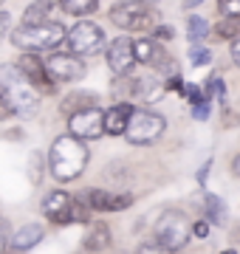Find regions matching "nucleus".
<instances>
[{"mask_svg":"<svg viewBox=\"0 0 240 254\" xmlns=\"http://www.w3.org/2000/svg\"><path fill=\"white\" fill-rule=\"evenodd\" d=\"M201 3H203V0H184V9H186V11H192L195 6H201Z\"/></svg>","mask_w":240,"mask_h":254,"instance_id":"nucleus-39","label":"nucleus"},{"mask_svg":"<svg viewBox=\"0 0 240 254\" xmlns=\"http://www.w3.org/2000/svg\"><path fill=\"white\" fill-rule=\"evenodd\" d=\"M209 167H212V161H206L201 170H198V184H201V187H206V178H209Z\"/></svg>","mask_w":240,"mask_h":254,"instance_id":"nucleus-37","label":"nucleus"},{"mask_svg":"<svg viewBox=\"0 0 240 254\" xmlns=\"http://www.w3.org/2000/svg\"><path fill=\"white\" fill-rule=\"evenodd\" d=\"M133 195L130 192H113V200H111V212H121V209H130L133 206Z\"/></svg>","mask_w":240,"mask_h":254,"instance_id":"nucleus-29","label":"nucleus"},{"mask_svg":"<svg viewBox=\"0 0 240 254\" xmlns=\"http://www.w3.org/2000/svg\"><path fill=\"white\" fill-rule=\"evenodd\" d=\"M167 130V119L156 110H144V108H133V116L127 122V130H124V138L130 144L136 147H144V144H153L158 138L164 136Z\"/></svg>","mask_w":240,"mask_h":254,"instance_id":"nucleus-6","label":"nucleus"},{"mask_svg":"<svg viewBox=\"0 0 240 254\" xmlns=\"http://www.w3.org/2000/svg\"><path fill=\"white\" fill-rule=\"evenodd\" d=\"M68 130L74 136L85 138V141H96V138L105 136V113H102L99 105L93 108H85V110H76L68 116Z\"/></svg>","mask_w":240,"mask_h":254,"instance_id":"nucleus-12","label":"nucleus"},{"mask_svg":"<svg viewBox=\"0 0 240 254\" xmlns=\"http://www.w3.org/2000/svg\"><path fill=\"white\" fill-rule=\"evenodd\" d=\"M189 65L192 68H203V65H209L212 63V51L203 46V43H189Z\"/></svg>","mask_w":240,"mask_h":254,"instance_id":"nucleus-25","label":"nucleus"},{"mask_svg":"<svg viewBox=\"0 0 240 254\" xmlns=\"http://www.w3.org/2000/svg\"><path fill=\"white\" fill-rule=\"evenodd\" d=\"M48 76L57 82V85H65V82H79L85 76V63L82 57L71 54V51H51V57L46 60Z\"/></svg>","mask_w":240,"mask_h":254,"instance_id":"nucleus-10","label":"nucleus"},{"mask_svg":"<svg viewBox=\"0 0 240 254\" xmlns=\"http://www.w3.org/2000/svg\"><path fill=\"white\" fill-rule=\"evenodd\" d=\"M209 108H212V99L206 93H201L198 99H192V119L195 122H206L209 119Z\"/></svg>","mask_w":240,"mask_h":254,"instance_id":"nucleus-27","label":"nucleus"},{"mask_svg":"<svg viewBox=\"0 0 240 254\" xmlns=\"http://www.w3.org/2000/svg\"><path fill=\"white\" fill-rule=\"evenodd\" d=\"M232 170H235V175H238V178H240V155H238V158H235V161H232Z\"/></svg>","mask_w":240,"mask_h":254,"instance_id":"nucleus-40","label":"nucleus"},{"mask_svg":"<svg viewBox=\"0 0 240 254\" xmlns=\"http://www.w3.org/2000/svg\"><path fill=\"white\" fill-rule=\"evenodd\" d=\"M215 37L218 40H238L240 37V17H221L215 26Z\"/></svg>","mask_w":240,"mask_h":254,"instance_id":"nucleus-24","label":"nucleus"},{"mask_svg":"<svg viewBox=\"0 0 240 254\" xmlns=\"http://www.w3.org/2000/svg\"><path fill=\"white\" fill-rule=\"evenodd\" d=\"M136 254H170V252H167L164 246H158L156 240H147V243H141L136 249Z\"/></svg>","mask_w":240,"mask_h":254,"instance_id":"nucleus-32","label":"nucleus"},{"mask_svg":"<svg viewBox=\"0 0 240 254\" xmlns=\"http://www.w3.org/2000/svg\"><path fill=\"white\" fill-rule=\"evenodd\" d=\"M203 93L209 96V99H223V93H226V85H223V76L221 73H212L209 79L203 82Z\"/></svg>","mask_w":240,"mask_h":254,"instance_id":"nucleus-26","label":"nucleus"},{"mask_svg":"<svg viewBox=\"0 0 240 254\" xmlns=\"http://www.w3.org/2000/svg\"><path fill=\"white\" fill-rule=\"evenodd\" d=\"M108 246H111V229H108V223L105 220H93L85 240H82V249L88 254H96V252H105Z\"/></svg>","mask_w":240,"mask_h":254,"instance_id":"nucleus-17","label":"nucleus"},{"mask_svg":"<svg viewBox=\"0 0 240 254\" xmlns=\"http://www.w3.org/2000/svg\"><path fill=\"white\" fill-rule=\"evenodd\" d=\"M43 237H46V229L40 226V223H23L20 229H14L9 246L14 252H28V249H34Z\"/></svg>","mask_w":240,"mask_h":254,"instance_id":"nucleus-16","label":"nucleus"},{"mask_svg":"<svg viewBox=\"0 0 240 254\" xmlns=\"http://www.w3.org/2000/svg\"><path fill=\"white\" fill-rule=\"evenodd\" d=\"M65 34L68 28L60 23V20H46V23H20L17 28H11L9 43L20 51H31V54H51L65 43Z\"/></svg>","mask_w":240,"mask_h":254,"instance_id":"nucleus-2","label":"nucleus"},{"mask_svg":"<svg viewBox=\"0 0 240 254\" xmlns=\"http://www.w3.org/2000/svg\"><path fill=\"white\" fill-rule=\"evenodd\" d=\"M54 6H57V0H34V3L23 11V23H28V26H34V23H46L48 14L54 11Z\"/></svg>","mask_w":240,"mask_h":254,"instance_id":"nucleus-22","label":"nucleus"},{"mask_svg":"<svg viewBox=\"0 0 240 254\" xmlns=\"http://www.w3.org/2000/svg\"><path fill=\"white\" fill-rule=\"evenodd\" d=\"M150 34L156 37V40H161V43H167V40H173V37H176V28H173V26H164V23H158V26L153 28Z\"/></svg>","mask_w":240,"mask_h":254,"instance_id":"nucleus-31","label":"nucleus"},{"mask_svg":"<svg viewBox=\"0 0 240 254\" xmlns=\"http://www.w3.org/2000/svg\"><path fill=\"white\" fill-rule=\"evenodd\" d=\"M192 237V220L186 218L181 209H167L161 220L153 226V240L158 246H164L167 252H181Z\"/></svg>","mask_w":240,"mask_h":254,"instance_id":"nucleus-5","label":"nucleus"},{"mask_svg":"<svg viewBox=\"0 0 240 254\" xmlns=\"http://www.w3.org/2000/svg\"><path fill=\"white\" fill-rule=\"evenodd\" d=\"M11 116H14V110H11L9 99L3 96V91H0V122H3V119H11Z\"/></svg>","mask_w":240,"mask_h":254,"instance_id":"nucleus-34","label":"nucleus"},{"mask_svg":"<svg viewBox=\"0 0 240 254\" xmlns=\"http://www.w3.org/2000/svg\"><path fill=\"white\" fill-rule=\"evenodd\" d=\"M43 215L57 226H68L74 223V198L65 190H51L43 198Z\"/></svg>","mask_w":240,"mask_h":254,"instance_id":"nucleus-13","label":"nucleus"},{"mask_svg":"<svg viewBox=\"0 0 240 254\" xmlns=\"http://www.w3.org/2000/svg\"><path fill=\"white\" fill-rule=\"evenodd\" d=\"M105 60H108V68H111L113 76H130L139 65L136 63V51H133V40L127 34L113 37L105 46Z\"/></svg>","mask_w":240,"mask_h":254,"instance_id":"nucleus-9","label":"nucleus"},{"mask_svg":"<svg viewBox=\"0 0 240 254\" xmlns=\"http://www.w3.org/2000/svg\"><path fill=\"white\" fill-rule=\"evenodd\" d=\"M206 37H209V23H206V17L189 14V17H186V40H189V43H203Z\"/></svg>","mask_w":240,"mask_h":254,"instance_id":"nucleus-23","label":"nucleus"},{"mask_svg":"<svg viewBox=\"0 0 240 254\" xmlns=\"http://www.w3.org/2000/svg\"><path fill=\"white\" fill-rule=\"evenodd\" d=\"M57 6L71 17H88L99 9V0H57Z\"/></svg>","mask_w":240,"mask_h":254,"instance_id":"nucleus-21","label":"nucleus"},{"mask_svg":"<svg viewBox=\"0 0 240 254\" xmlns=\"http://www.w3.org/2000/svg\"><path fill=\"white\" fill-rule=\"evenodd\" d=\"M221 17H240V0H218Z\"/></svg>","mask_w":240,"mask_h":254,"instance_id":"nucleus-30","label":"nucleus"},{"mask_svg":"<svg viewBox=\"0 0 240 254\" xmlns=\"http://www.w3.org/2000/svg\"><path fill=\"white\" fill-rule=\"evenodd\" d=\"M6 246H9V237H6V229H3V220H0V254H6Z\"/></svg>","mask_w":240,"mask_h":254,"instance_id":"nucleus-38","label":"nucleus"},{"mask_svg":"<svg viewBox=\"0 0 240 254\" xmlns=\"http://www.w3.org/2000/svg\"><path fill=\"white\" fill-rule=\"evenodd\" d=\"M192 235L195 237H206L209 235V220H198V223H192Z\"/></svg>","mask_w":240,"mask_h":254,"instance_id":"nucleus-35","label":"nucleus"},{"mask_svg":"<svg viewBox=\"0 0 240 254\" xmlns=\"http://www.w3.org/2000/svg\"><path fill=\"white\" fill-rule=\"evenodd\" d=\"M167 85L158 79L156 73H150V76H136L133 82V99L136 102H158L164 96Z\"/></svg>","mask_w":240,"mask_h":254,"instance_id":"nucleus-15","label":"nucleus"},{"mask_svg":"<svg viewBox=\"0 0 240 254\" xmlns=\"http://www.w3.org/2000/svg\"><path fill=\"white\" fill-rule=\"evenodd\" d=\"M221 254H238V252H235V249H226V252H221Z\"/></svg>","mask_w":240,"mask_h":254,"instance_id":"nucleus-41","label":"nucleus"},{"mask_svg":"<svg viewBox=\"0 0 240 254\" xmlns=\"http://www.w3.org/2000/svg\"><path fill=\"white\" fill-rule=\"evenodd\" d=\"M173 254H181V252H173Z\"/></svg>","mask_w":240,"mask_h":254,"instance_id":"nucleus-43","label":"nucleus"},{"mask_svg":"<svg viewBox=\"0 0 240 254\" xmlns=\"http://www.w3.org/2000/svg\"><path fill=\"white\" fill-rule=\"evenodd\" d=\"M91 161V150L85 144V138L65 133L54 138V144L48 150V173L57 184H71L85 173V167Z\"/></svg>","mask_w":240,"mask_h":254,"instance_id":"nucleus-1","label":"nucleus"},{"mask_svg":"<svg viewBox=\"0 0 240 254\" xmlns=\"http://www.w3.org/2000/svg\"><path fill=\"white\" fill-rule=\"evenodd\" d=\"M203 212H206V220L215 223V226H223V223H226V203H223L221 195L206 192V195H203Z\"/></svg>","mask_w":240,"mask_h":254,"instance_id":"nucleus-19","label":"nucleus"},{"mask_svg":"<svg viewBox=\"0 0 240 254\" xmlns=\"http://www.w3.org/2000/svg\"><path fill=\"white\" fill-rule=\"evenodd\" d=\"M28 178H31V184L43 181V155L40 153H31V158H28Z\"/></svg>","mask_w":240,"mask_h":254,"instance_id":"nucleus-28","label":"nucleus"},{"mask_svg":"<svg viewBox=\"0 0 240 254\" xmlns=\"http://www.w3.org/2000/svg\"><path fill=\"white\" fill-rule=\"evenodd\" d=\"M102 113H105V133L108 136H124L127 122L133 116V102H116Z\"/></svg>","mask_w":240,"mask_h":254,"instance_id":"nucleus-14","label":"nucleus"},{"mask_svg":"<svg viewBox=\"0 0 240 254\" xmlns=\"http://www.w3.org/2000/svg\"><path fill=\"white\" fill-rule=\"evenodd\" d=\"M65 46H68V51L76 54V57H93V54H102V51H105L108 37H105V31H102L96 23L79 20V23H74V26L68 28Z\"/></svg>","mask_w":240,"mask_h":254,"instance_id":"nucleus-7","label":"nucleus"},{"mask_svg":"<svg viewBox=\"0 0 240 254\" xmlns=\"http://www.w3.org/2000/svg\"><path fill=\"white\" fill-rule=\"evenodd\" d=\"M141 3H153V6H156V3H158V0H141Z\"/></svg>","mask_w":240,"mask_h":254,"instance_id":"nucleus-42","label":"nucleus"},{"mask_svg":"<svg viewBox=\"0 0 240 254\" xmlns=\"http://www.w3.org/2000/svg\"><path fill=\"white\" fill-rule=\"evenodd\" d=\"M0 6H3V0H0Z\"/></svg>","mask_w":240,"mask_h":254,"instance_id":"nucleus-44","label":"nucleus"},{"mask_svg":"<svg viewBox=\"0 0 240 254\" xmlns=\"http://www.w3.org/2000/svg\"><path fill=\"white\" fill-rule=\"evenodd\" d=\"M14 65L20 68V73L26 76L34 88L40 91V96L46 93V96H51V93H57V82L48 76V68H46V60H40V54H31V51H23V54L14 60Z\"/></svg>","mask_w":240,"mask_h":254,"instance_id":"nucleus-11","label":"nucleus"},{"mask_svg":"<svg viewBox=\"0 0 240 254\" xmlns=\"http://www.w3.org/2000/svg\"><path fill=\"white\" fill-rule=\"evenodd\" d=\"M133 51H136V63L139 65H147L153 71H161L167 76H173L176 73V60H170L164 51V43L156 40L153 34H144L141 40H133Z\"/></svg>","mask_w":240,"mask_h":254,"instance_id":"nucleus-8","label":"nucleus"},{"mask_svg":"<svg viewBox=\"0 0 240 254\" xmlns=\"http://www.w3.org/2000/svg\"><path fill=\"white\" fill-rule=\"evenodd\" d=\"M93 105H99V96H96V93H88V91H76V93H71V96H65L62 99V113H68V116H71V113H76V110H85V108H93Z\"/></svg>","mask_w":240,"mask_h":254,"instance_id":"nucleus-20","label":"nucleus"},{"mask_svg":"<svg viewBox=\"0 0 240 254\" xmlns=\"http://www.w3.org/2000/svg\"><path fill=\"white\" fill-rule=\"evenodd\" d=\"M229 54H232V63L240 68V37L238 40H232V48H229Z\"/></svg>","mask_w":240,"mask_h":254,"instance_id":"nucleus-36","label":"nucleus"},{"mask_svg":"<svg viewBox=\"0 0 240 254\" xmlns=\"http://www.w3.org/2000/svg\"><path fill=\"white\" fill-rule=\"evenodd\" d=\"M108 14L113 26L127 34H150L161 23V11L153 3H141V0H119Z\"/></svg>","mask_w":240,"mask_h":254,"instance_id":"nucleus-4","label":"nucleus"},{"mask_svg":"<svg viewBox=\"0 0 240 254\" xmlns=\"http://www.w3.org/2000/svg\"><path fill=\"white\" fill-rule=\"evenodd\" d=\"M0 91L9 99L14 116L20 119H31L37 116L40 110V91L31 85V82L20 73V68L14 63L0 65Z\"/></svg>","mask_w":240,"mask_h":254,"instance_id":"nucleus-3","label":"nucleus"},{"mask_svg":"<svg viewBox=\"0 0 240 254\" xmlns=\"http://www.w3.org/2000/svg\"><path fill=\"white\" fill-rule=\"evenodd\" d=\"M76 198L82 200V203H85L88 209H91V212H111L113 192H108V190H96V187H91V190L79 192Z\"/></svg>","mask_w":240,"mask_h":254,"instance_id":"nucleus-18","label":"nucleus"},{"mask_svg":"<svg viewBox=\"0 0 240 254\" xmlns=\"http://www.w3.org/2000/svg\"><path fill=\"white\" fill-rule=\"evenodd\" d=\"M9 34H11V14L0 9V43H3Z\"/></svg>","mask_w":240,"mask_h":254,"instance_id":"nucleus-33","label":"nucleus"}]
</instances>
